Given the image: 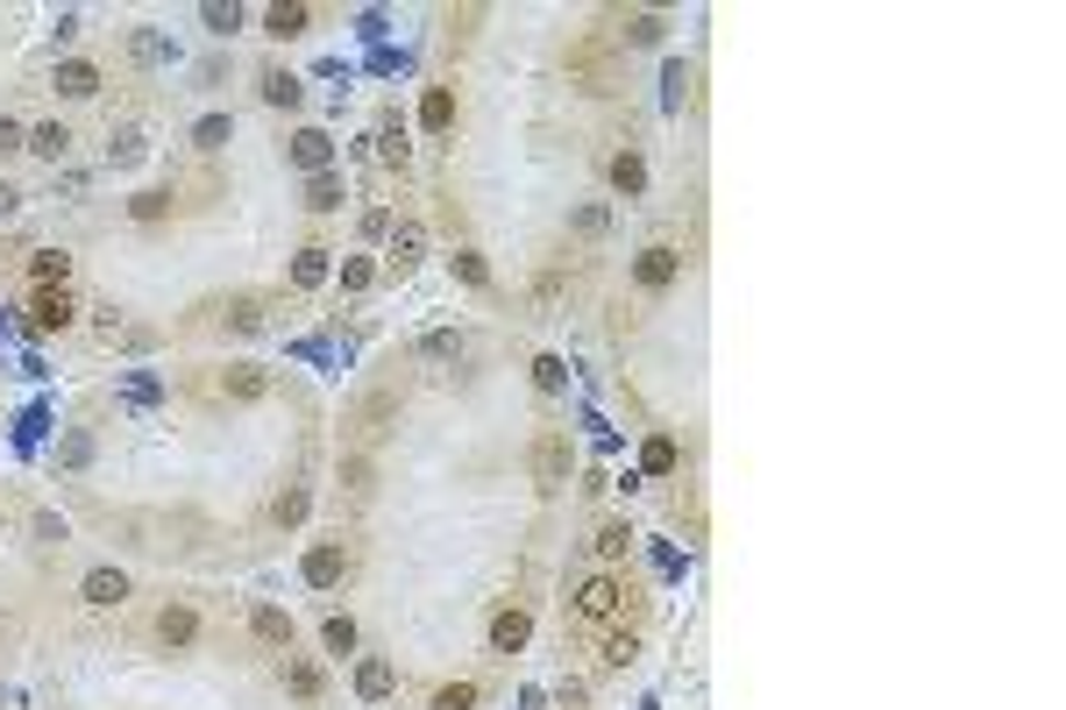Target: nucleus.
Segmentation results:
<instances>
[{
    "instance_id": "f257e3e1",
    "label": "nucleus",
    "mask_w": 1066,
    "mask_h": 710,
    "mask_svg": "<svg viewBox=\"0 0 1066 710\" xmlns=\"http://www.w3.org/2000/svg\"><path fill=\"white\" fill-rule=\"evenodd\" d=\"M399 405H405V376H378V384L356 398V413H349V448H370L384 433V419H399Z\"/></svg>"
},
{
    "instance_id": "f03ea898",
    "label": "nucleus",
    "mask_w": 1066,
    "mask_h": 710,
    "mask_svg": "<svg viewBox=\"0 0 1066 710\" xmlns=\"http://www.w3.org/2000/svg\"><path fill=\"white\" fill-rule=\"evenodd\" d=\"M626 597H633V590H626L619 568H597V576L576 583V604H569V611H576L583 626H605V618H626Z\"/></svg>"
},
{
    "instance_id": "7ed1b4c3",
    "label": "nucleus",
    "mask_w": 1066,
    "mask_h": 710,
    "mask_svg": "<svg viewBox=\"0 0 1066 710\" xmlns=\"http://www.w3.org/2000/svg\"><path fill=\"white\" fill-rule=\"evenodd\" d=\"M349 576H356V548H349V540H313L306 562H299V583H306V590H341Z\"/></svg>"
},
{
    "instance_id": "20e7f679",
    "label": "nucleus",
    "mask_w": 1066,
    "mask_h": 710,
    "mask_svg": "<svg viewBox=\"0 0 1066 710\" xmlns=\"http://www.w3.org/2000/svg\"><path fill=\"white\" fill-rule=\"evenodd\" d=\"M200 611H192L186 597H171V604H157V618H149V640L164 646V654H186V646H200Z\"/></svg>"
},
{
    "instance_id": "39448f33",
    "label": "nucleus",
    "mask_w": 1066,
    "mask_h": 710,
    "mask_svg": "<svg viewBox=\"0 0 1066 710\" xmlns=\"http://www.w3.org/2000/svg\"><path fill=\"white\" fill-rule=\"evenodd\" d=\"M29 327H36V335H65V327H79V298H71V284H43V292H29Z\"/></svg>"
},
{
    "instance_id": "423d86ee",
    "label": "nucleus",
    "mask_w": 1066,
    "mask_h": 710,
    "mask_svg": "<svg viewBox=\"0 0 1066 710\" xmlns=\"http://www.w3.org/2000/svg\"><path fill=\"white\" fill-rule=\"evenodd\" d=\"M128 590H135L128 568H114V562H100V568H86V576H79V604H86V611H122Z\"/></svg>"
},
{
    "instance_id": "0eeeda50",
    "label": "nucleus",
    "mask_w": 1066,
    "mask_h": 710,
    "mask_svg": "<svg viewBox=\"0 0 1066 710\" xmlns=\"http://www.w3.org/2000/svg\"><path fill=\"white\" fill-rule=\"evenodd\" d=\"M214 398L221 405H257V398H270V370H263V362H228V370L214 376Z\"/></svg>"
},
{
    "instance_id": "6e6552de",
    "label": "nucleus",
    "mask_w": 1066,
    "mask_h": 710,
    "mask_svg": "<svg viewBox=\"0 0 1066 710\" xmlns=\"http://www.w3.org/2000/svg\"><path fill=\"white\" fill-rule=\"evenodd\" d=\"M675 278H683V249H669V241H648V249L633 256V284H640V292H669Z\"/></svg>"
},
{
    "instance_id": "1a4fd4ad",
    "label": "nucleus",
    "mask_w": 1066,
    "mask_h": 710,
    "mask_svg": "<svg viewBox=\"0 0 1066 710\" xmlns=\"http://www.w3.org/2000/svg\"><path fill=\"white\" fill-rule=\"evenodd\" d=\"M484 640H491V654H519V646L534 640V611L527 604H498L491 626H484Z\"/></svg>"
},
{
    "instance_id": "9d476101",
    "label": "nucleus",
    "mask_w": 1066,
    "mask_h": 710,
    "mask_svg": "<svg viewBox=\"0 0 1066 710\" xmlns=\"http://www.w3.org/2000/svg\"><path fill=\"white\" fill-rule=\"evenodd\" d=\"M100 86H108V71H100L93 57H65V65L51 71V93H57V100H93Z\"/></svg>"
},
{
    "instance_id": "9b49d317",
    "label": "nucleus",
    "mask_w": 1066,
    "mask_h": 710,
    "mask_svg": "<svg viewBox=\"0 0 1066 710\" xmlns=\"http://www.w3.org/2000/svg\"><path fill=\"white\" fill-rule=\"evenodd\" d=\"M534 483H540V491H562V483H569V433H540V441H534Z\"/></svg>"
},
{
    "instance_id": "f8f14e48",
    "label": "nucleus",
    "mask_w": 1066,
    "mask_h": 710,
    "mask_svg": "<svg viewBox=\"0 0 1066 710\" xmlns=\"http://www.w3.org/2000/svg\"><path fill=\"white\" fill-rule=\"evenodd\" d=\"M284 157H292L306 178H321V171H335V135H327V128H299L292 143H284Z\"/></svg>"
},
{
    "instance_id": "ddd939ff",
    "label": "nucleus",
    "mask_w": 1066,
    "mask_h": 710,
    "mask_svg": "<svg viewBox=\"0 0 1066 710\" xmlns=\"http://www.w3.org/2000/svg\"><path fill=\"white\" fill-rule=\"evenodd\" d=\"M249 632H257L270 654H292V640H299L292 611H278V604H249Z\"/></svg>"
},
{
    "instance_id": "4468645a",
    "label": "nucleus",
    "mask_w": 1066,
    "mask_h": 710,
    "mask_svg": "<svg viewBox=\"0 0 1066 710\" xmlns=\"http://www.w3.org/2000/svg\"><path fill=\"white\" fill-rule=\"evenodd\" d=\"M384 249H392V270H413L427 256V221H392L384 228Z\"/></svg>"
},
{
    "instance_id": "2eb2a0df",
    "label": "nucleus",
    "mask_w": 1066,
    "mask_h": 710,
    "mask_svg": "<svg viewBox=\"0 0 1066 710\" xmlns=\"http://www.w3.org/2000/svg\"><path fill=\"white\" fill-rule=\"evenodd\" d=\"M605 178H611V192L640 200V192H648V157H640V149H611V157H605Z\"/></svg>"
},
{
    "instance_id": "dca6fc26",
    "label": "nucleus",
    "mask_w": 1066,
    "mask_h": 710,
    "mask_svg": "<svg viewBox=\"0 0 1066 710\" xmlns=\"http://www.w3.org/2000/svg\"><path fill=\"white\" fill-rule=\"evenodd\" d=\"M327 278H335V249H321V241H306V249L292 256V292H321Z\"/></svg>"
},
{
    "instance_id": "f3484780",
    "label": "nucleus",
    "mask_w": 1066,
    "mask_h": 710,
    "mask_svg": "<svg viewBox=\"0 0 1066 710\" xmlns=\"http://www.w3.org/2000/svg\"><path fill=\"white\" fill-rule=\"evenodd\" d=\"M392 689H399V668H392V661H384V654L356 661V697H363V703H384V697H392Z\"/></svg>"
},
{
    "instance_id": "a211bd4d",
    "label": "nucleus",
    "mask_w": 1066,
    "mask_h": 710,
    "mask_svg": "<svg viewBox=\"0 0 1066 710\" xmlns=\"http://www.w3.org/2000/svg\"><path fill=\"white\" fill-rule=\"evenodd\" d=\"M306 511H313V491H306V483H284V491L270 497V526H278V533L306 526Z\"/></svg>"
},
{
    "instance_id": "6ab92c4d",
    "label": "nucleus",
    "mask_w": 1066,
    "mask_h": 710,
    "mask_svg": "<svg viewBox=\"0 0 1066 710\" xmlns=\"http://www.w3.org/2000/svg\"><path fill=\"white\" fill-rule=\"evenodd\" d=\"M29 157L65 164L71 157V128H65V121H36V128H29Z\"/></svg>"
},
{
    "instance_id": "aec40b11",
    "label": "nucleus",
    "mask_w": 1066,
    "mask_h": 710,
    "mask_svg": "<svg viewBox=\"0 0 1066 710\" xmlns=\"http://www.w3.org/2000/svg\"><path fill=\"white\" fill-rule=\"evenodd\" d=\"M171 206H178L171 185H149V192H135V200H128V221H135V228H157V221H171Z\"/></svg>"
},
{
    "instance_id": "412c9836",
    "label": "nucleus",
    "mask_w": 1066,
    "mask_h": 710,
    "mask_svg": "<svg viewBox=\"0 0 1066 710\" xmlns=\"http://www.w3.org/2000/svg\"><path fill=\"white\" fill-rule=\"evenodd\" d=\"M591 554L605 568H619L626 554H633V526H626V519H605V526H597V540H591Z\"/></svg>"
},
{
    "instance_id": "4be33fe9",
    "label": "nucleus",
    "mask_w": 1066,
    "mask_h": 710,
    "mask_svg": "<svg viewBox=\"0 0 1066 710\" xmlns=\"http://www.w3.org/2000/svg\"><path fill=\"white\" fill-rule=\"evenodd\" d=\"M419 121H427L434 135L456 128V86H427V93H419Z\"/></svg>"
},
{
    "instance_id": "5701e85b",
    "label": "nucleus",
    "mask_w": 1066,
    "mask_h": 710,
    "mask_svg": "<svg viewBox=\"0 0 1066 710\" xmlns=\"http://www.w3.org/2000/svg\"><path fill=\"white\" fill-rule=\"evenodd\" d=\"M221 327H228V335H263V298L235 292L228 306H221Z\"/></svg>"
},
{
    "instance_id": "b1692460",
    "label": "nucleus",
    "mask_w": 1066,
    "mask_h": 710,
    "mask_svg": "<svg viewBox=\"0 0 1066 710\" xmlns=\"http://www.w3.org/2000/svg\"><path fill=\"white\" fill-rule=\"evenodd\" d=\"M306 29H313V8H306V0H292V8H270V14H263V36H278V43L306 36Z\"/></svg>"
},
{
    "instance_id": "393cba45",
    "label": "nucleus",
    "mask_w": 1066,
    "mask_h": 710,
    "mask_svg": "<svg viewBox=\"0 0 1066 710\" xmlns=\"http://www.w3.org/2000/svg\"><path fill=\"white\" fill-rule=\"evenodd\" d=\"M43 284H71V256L65 249H36V256H29V292H43Z\"/></svg>"
},
{
    "instance_id": "a878e982",
    "label": "nucleus",
    "mask_w": 1066,
    "mask_h": 710,
    "mask_svg": "<svg viewBox=\"0 0 1066 710\" xmlns=\"http://www.w3.org/2000/svg\"><path fill=\"white\" fill-rule=\"evenodd\" d=\"M413 356L419 362H462V335L456 327H427V335L413 341Z\"/></svg>"
},
{
    "instance_id": "bb28decb",
    "label": "nucleus",
    "mask_w": 1066,
    "mask_h": 710,
    "mask_svg": "<svg viewBox=\"0 0 1066 710\" xmlns=\"http://www.w3.org/2000/svg\"><path fill=\"white\" fill-rule=\"evenodd\" d=\"M257 86H263V108H299V100H306V86H299L292 71H284V65H270Z\"/></svg>"
},
{
    "instance_id": "cd10ccee",
    "label": "nucleus",
    "mask_w": 1066,
    "mask_h": 710,
    "mask_svg": "<svg viewBox=\"0 0 1066 710\" xmlns=\"http://www.w3.org/2000/svg\"><path fill=\"white\" fill-rule=\"evenodd\" d=\"M669 36V14H626L619 43H633V50H654V43Z\"/></svg>"
},
{
    "instance_id": "c85d7f7f",
    "label": "nucleus",
    "mask_w": 1066,
    "mask_h": 710,
    "mask_svg": "<svg viewBox=\"0 0 1066 710\" xmlns=\"http://www.w3.org/2000/svg\"><path fill=\"white\" fill-rule=\"evenodd\" d=\"M228 135H235V114H200L192 121V149H200V157H214Z\"/></svg>"
},
{
    "instance_id": "c756f323",
    "label": "nucleus",
    "mask_w": 1066,
    "mask_h": 710,
    "mask_svg": "<svg viewBox=\"0 0 1066 710\" xmlns=\"http://www.w3.org/2000/svg\"><path fill=\"white\" fill-rule=\"evenodd\" d=\"M476 703H484V683H470V675H462V683H441V689H434L427 710H476Z\"/></svg>"
},
{
    "instance_id": "7c9ffc66",
    "label": "nucleus",
    "mask_w": 1066,
    "mask_h": 710,
    "mask_svg": "<svg viewBox=\"0 0 1066 710\" xmlns=\"http://www.w3.org/2000/svg\"><path fill=\"white\" fill-rule=\"evenodd\" d=\"M378 157L392 164V171H405V157H413V149H405V121H399V114L378 121Z\"/></svg>"
},
{
    "instance_id": "2f4dec72",
    "label": "nucleus",
    "mask_w": 1066,
    "mask_h": 710,
    "mask_svg": "<svg viewBox=\"0 0 1066 710\" xmlns=\"http://www.w3.org/2000/svg\"><path fill=\"white\" fill-rule=\"evenodd\" d=\"M284 689H292L299 703H321V668H313V661H284Z\"/></svg>"
},
{
    "instance_id": "473e14b6",
    "label": "nucleus",
    "mask_w": 1066,
    "mask_h": 710,
    "mask_svg": "<svg viewBox=\"0 0 1066 710\" xmlns=\"http://www.w3.org/2000/svg\"><path fill=\"white\" fill-rule=\"evenodd\" d=\"M335 206H341V171L306 178V214H335Z\"/></svg>"
},
{
    "instance_id": "72a5a7b5",
    "label": "nucleus",
    "mask_w": 1066,
    "mask_h": 710,
    "mask_svg": "<svg viewBox=\"0 0 1066 710\" xmlns=\"http://www.w3.org/2000/svg\"><path fill=\"white\" fill-rule=\"evenodd\" d=\"M370 476H378V462H370V448H341V483H349L356 497L370 491Z\"/></svg>"
},
{
    "instance_id": "f704fd0d",
    "label": "nucleus",
    "mask_w": 1066,
    "mask_h": 710,
    "mask_svg": "<svg viewBox=\"0 0 1066 710\" xmlns=\"http://www.w3.org/2000/svg\"><path fill=\"white\" fill-rule=\"evenodd\" d=\"M321 646H327V654H349V646H356V618L349 611H327L321 618Z\"/></svg>"
},
{
    "instance_id": "c9c22d12",
    "label": "nucleus",
    "mask_w": 1066,
    "mask_h": 710,
    "mask_svg": "<svg viewBox=\"0 0 1066 710\" xmlns=\"http://www.w3.org/2000/svg\"><path fill=\"white\" fill-rule=\"evenodd\" d=\"M675 462H683V448H675V441H669V433H654V441H648V448H640V470H648V476H669V470H675Z\"/></svg>"
},
{
    "instance_id": "e433bc0d",
    "label": "nucleus",
    "mask_w": 1066,
    "mask_h": 710,
    "mask_svg": "<svg viewBox=\"0 0 1066 710\" xmlns=\"http://www.w3.org/2000/svg\"><path fill=\"white\" fill-rule=\"evenodd\" d=\"M562 384H569V362L562 356H534V391H540V398H554Z\"/></svg>"
},
{
    "instance_id": "4c0bfd02",
    "label": "nucleus",
    "mask_w": 1066,
    "mask_h": 710,
    "mask_svg": "<svg viewBox=\"0 0 1066 710\" xmlns=\"http://www.w3.org/2000/svg\"><path fill=\"white\" fill-rule=\"evenodd\" d=\"M200 22L214 29V36H235V29H243V8H235V0H206V8H200Z\"/></svg>"
},
{
    "instance_id": "58836bf2",
    "label": "nucleus",
    "mask_w": 1066,
    "mask_h": 710,
    "mask_svg": "<svg viewBox=\"0 0 1066 710\" xmlns=\"http://www.w3.org/2000/svg\"><path fill=\"white\" fill-rule=\"evenodd\" d=\"M29 533H36V548H65V540H71V526L57 519V511H36V519H29Z\"/></svg>"
},
{
    "instance_id": "ea45409f",
    "label": "nucleus",
    "mask_w": 1066,
    "mask_h": 710,
    "mask_svg": "<svg viewBox=\"0 0 1066 710\" xmlns=\"http://www.w3.org/2000/svg\"><path fill=\"white\" fill-rule=\"evenodd\" d=\"M370 284H378V263H370V256H349V263H341V292H370Z\"/></svg>"
},
{
    "instance_id": "a19ab883",
    "label": "nucleus",
    "mask_w": 1066,
    "mask_h": 710,
    "mask_svg": "<svg viewBox=\"0 0 1066 710\" xmlns=\"http://www.w3.org/2000/svg\"><path fill=\"white\" fill-rule=\"evenodd\" d=\"M128 50L143 57V65H164V57H171V43H164L157 29H135V36H128Z\"/></svg>"
},
{
    "instance_id": "79ce46f5",
    "label": "nucleus",
    "mask_w": 1066,
    "mask_h": 710,
    "mask_svg": "<svg viewBox=\"0 0 1066 710\" xmlns=\"http://www.w3.org/2000/svg\"><path fill=\"white\" fill-rule=\"evenodd\" d=\"M456 278H462V284H470V292H484V284H491V270H484V256H476V249H456Z\"/></svg>"
},
{
    "instance_id": "37998d69",
    "label": "nucleus",
    "mask_w": 1066,
    "mask_h": 710,
    "mask_svg": "<svg viewBox=\"0 0 1066 710\" xmlns=\"http://www.w3.org/2000/svg\"><path fill=\"white\" fill-rule=\"evenodd\" d=\"M562 298H569V278H562V270H548V278H540V284H534V313H548V306H562Z\"/></svg>"
},
{
    "instance_id": "c03bdc74",
    "label": "nucleus",
    "mask_w": 1066,
    "mask_h": 710,
    "mask_svg": "<svg viewBox=\"0 0 1066 710\" xmlns=\"http://www.w3.org/2000/svg\"><path fill=\"white\" fill-rule=\"evenodd\" d=\"M122 398H128V405H157V398H164V384L135 370V376H122Z\"/></svg>"
},
{
    "instance_id": "a18cd8bd",
    "label": "nucleus",
    "mask_w": 1066,
    "mask_h": 710,
    "mask_svg": "<svg viewBox=\"0 0 1066 710\" xmlns=\"http://www.w3.org/2000/svg\"><path fill=\"white\" fill-rule=\"evenodd\" d=\"M633 654H640V640H633V632H605V668H626Z\"/></svg>"
},
{
    "instance_id": "49530a36",
    "label": "nucleus",
    "mask_w": 1066,
    "mask_h": 710,
    "mask_svg": "<svg viewBox=\"0 0 1066 710\" xmlns=\"http://www.w3.org/2000/svg\"><path fill=\"white\" fill-rule=\"evenodd\" d=\"M605 221H611L605 206H576V214H569V228H576L583 241H597V235H605Z\"/></svg>"
},
{
    "instance_id": "de8ad7c7",
    "label": "nucleus",
    "mask_w": 1066,
    "mask_h": 710,
    "mask_svg": "<svg viewBox=\"0 0 1066 710\" xmlns=\"http://www.w3.org/2000/svg\"><path fill=\"white\" fill-rule=\"evenodd\" d=\"M135 157H143V128H122L108 143V164H135Z\"/></svg>"
},
{
    "instance_id": "09e8293b",
    "label": "nucleus",
    "mask_w": 1066,
    "mask_h": 710,
    "mask_svg": "<svg viewBox=\"0 0 1066 710\" xmlns=\"http://www.w3.org/2000/svg\"><path fill=\"white\" fill-rule=\"evenodd\" d=\"M57 455H65V470H86V462H93V441H86V433H65Z\"/></svg>"
},
{
    "instance_id": "8fccbe9b",
    "label": "nucleus",
    "mask_w": 1066,
    "mask_h": 710,
    "mask_svg": "<svg viewBox=\"0 0 1066 710\" xmlns=\"http://www.w3.org/2000/svg\"><path fill=\"white\" fill-rule=\"evenodd\" d=\"M14 149H29V128L14 114H0V157H14Z\"/></svg>"
},
{
    "instance_id": "3c124183",
    "label": "nucleus",
    "mask_w": 1066,
    "mask_h": 710,
    "mask_svg": "<svg viewBox=\"0 0 1066 710\" xmlns=\"http://www.w3.org/2000/svg\"><path fill=\"white\" fill-rule=\"evenodd\" d=\"M14 214H22V192H14L8 178H0V221H14Z\"/></svg>"
},
{
    "instance_id": "603ef678",
    "label": "nucleus",
    "mask_w": 1066,
    "mask_h": 710,
    "mask_svg": "<svg viewBox=\"0 0 1066 710\" xmlns=\"http://www.w3.org/2000/svg\"><path fill=\"white\" fill-rule=\"evenodd\" d=\"M14 632H22V618H14V611H0V646H14Z\"/></svg>"
}]
</instances>
